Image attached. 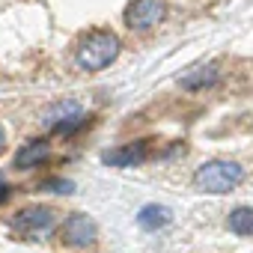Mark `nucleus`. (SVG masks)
<instances>
[{"label":"nucleus","mask_w":253,"mask_h":253,"mask_svg":"<svg viewBox=\"0 0 253 253\" xmlns=\"http://www.w3.org/2000/svg\"><path fill=\"white\" fill-rule=\"evenodd\" d=\"M39 191H51V194H72L75 191V182L69 179H45L39 185Z\"/></svg>","instance_id":"f8f14e48"},{"label":"nucleus","mask_w":253,"mask_h":253,"mask_svg":"<svg viewBox=\"0 0 253 253\" xmlns=\"http://www.w3.org/2000/svg\"><path fill=\"white\" fill-rule=\"evenodd\" d=\"M51 155V146H48V140H42V137H36V140H27L18 152H15V167L18 170H33V167H39L45 158Z\"/></svg>","instance_id":"6e6552de"},{"label":"nucleus","mask_w":253,"mask_h":253,"mask_svg":"<svg viewBox=\"0 0 253 253\" xmlns=\"http://www.w3.org/2000/svg\"><path fill=\"white\" fill-rule=\"evenodd\" d=\"M119 36L113 33V30H89L81 42H78V48H75V63H78V69H84V72H101V69H107L116 57H119Z\"/></svg>","instance_id":"f257e3e1"},{"label":"nucleus","mask_w":253,"mask_h":253,"mask_svg":"<svg viewBox=\"0 0 253 253\" xmlns=\"http://www.w3.org/2000/svg\"><path fill=\"white\" fill-rule=\"evenodd\" d=\"M226 226H229L235 235H253V209H250V206L232 209L229 217H226Z\"/></svg>","instance_id":"9b49d317"},{"label":"nucleus","mask_w":253,"mask_h":253,"mask_svg":"<svg viewBox=\"0 0 253 253\" xmlns=\"http://www.w3.org/2000/svg\"><path fill=\"white\" fill-rule=\"evenodd\" d=\"M179 84H182V89H191V92L209 89V86L217 84V69H214L211 63H209V66H194V69H188V72L179 78Z\"/></svg>","instance_id":"1a4fd4ad"},{"label":"nucleus","mask_w":253,"mask_h":253,"mask_svg":"<svg viewBox=\"0 0 253 253\" xmlns=\"http://www.w3.org/2000/svg\"><path fill=\"white\" fill-rule=\"evenodd\" d=\"M170 220H173V211H170L167 206H158V203H146V206L137 211V223H140V229H146V232H158V229H164Z\"/></svg>","instance_id":"9d476101"},{"label":"nucleus","mask_w":253,"mask_h":253,"mask_svg":"<svg viewBox=\"0 0 253 253\" xmlns=\"http://www.w3.org/2000/svg\"><path fill=\"white\" fill-rule=\"evenodd\" d=\"M86 119H89V116H84V110H81L78 101H57L54 107L45 110V119H42V122L48 125L54 134H63V137H66V134L84 128Z\"/></svg>","instance_id":"39448f33"},{"label":"nucleus","mask_w":253,"mask_h":253,"mask_svg":"<svg viewBox=\"0 0 253 253\" xmlns=\"http://www.w3.org/2000/svg\"><path fill=\"white\" fill-rule=\"evenodd\" d=\"M95 235H98L95 220H92L89 214H81V211L69 214V217L63 220V226H60V238H63L66 244H72V247H89V244L95 241Z\"/></svg>","instance_id":"423d86ee"},{"label":"nucleus","mask_w":253,"mask_h":253,"mask_svg":"<svg viewBox=\"0 0 253 253\" xmlns=\"http://www.w3.org/2000/svg\"><path fill=\"white\" fill-rule=\"evenodd\" d=\"M12 235L24 238V241H39L45 235L54 232V209L48 206H30V209H21L12 220Z\"/></svg>","instance_id":"7ed1b4c3"},{"label":"nucleus","mask_w":253,"mask_h":253,"mask_svg":"<svg viewBox=\"0 0 253 253\" xmlns=\"http://www.w3.org/2000/svg\"><path fill=\"white\" fill-rule=\"evenodd\" d=\"M167 15V0H131L125 9V24L134 33H149L155 30Z\"/></svg>","instance_id":"20e7f679"},{"label":"nucleus","mask_w":253,"mask_h":253,"mask_svg":"<svg viewBox=\"0 0 253 253\" xmlns=\"http://www.w3.org/2000/svg\"><path fill=\"white\" fill-rule=\"evenodd\" d=\"M146 158H149V143L146 140L125 143V146H116V149H110V152L101 155V161L107 167H140Z\"/></svg>","instance_id":"0eeeda50"},{"label":"nucleus","mask_w":253,"mask_h":253,"mask_svg":"<svg viewBox=\"0 0 253 253\" xmlns=\"http://www.w3.org/2000/svg\"><path fill=\"white\" fill-rule=\"evenodd\" d=\"M244 179V170L241 164L235 161H223V158H214V161H206L197 173H194V185L197 191L203 194H229L241 185Z\"/></svg>","instance_id":"f03ea898"},{"label":"nucleus","mask_w":253,"mask_h":253,"mask_svg":"<svg viewBox=\"0 0 253 253\" xmlns=\"http://www.w3.org/2000/svg\"><path fill=\"white\" fill-rule=\"evenodd\" d=\"M3 146H6V134H3V128H0V152H3Z\"/></svg>","instance_id":"ddd939ff"}]
</instances>
